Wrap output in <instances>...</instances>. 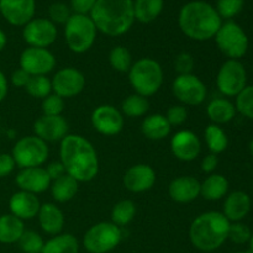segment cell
<instances>
[{
  "label": "cell",
  "mask_w": 253,
  "mask_h": 253,
  "mask_svg": "<svg viewBox=\"0 0 253 253\" xmlns=\"http://www.w3.org/2000/svg\"><path fill=\"white\" fill-rule=\"evenodd\" d=\"M35 0H0V15L12 26H22L34 19Z\"/></svg>",
  "instance_id": "19"
},
{
  "label": "cell",
  "mask_w": 253,
  "mask_h": 253,
  "mask_svg": "<svg viewBox=\"0 0 253 253\" xmlns=\"http://www.w3.org/2000/svg\"><path fill=\"white\" fill-rule=\"evenodd\" d=\"M229 180L222 174L212 173L200 183V197L209 202H217L229 194Z\"/></svg>",
  "instance_id": "26"
},
{
  "label": "cell",
  "mask_w": 253,
  "mask_h": 253,
  "mask_svg": "<svg viewBox=\"0 0 253 253\" xmlns=\"http://www.w3.org/2000/svg\"><path fill=\"white\" fill-rule=\"evenodd\" d=\"M214 39L217 48L229 59L240 61L249 51V37L245 30L234 21L222 24Z\"/></svg>",
  "instance_id": "9"
},
{
  "label": "cell",
  "mask_w": 253,
  "mask_h": 253,
  "mask_svg": "<svg viewBox=\"0 0 253 253\" xmlns=\"http://www.w3.org/2000/svg\"><path fill=\"white\" fill-rule=\"evenodd\" d=\"M163 0H135L133 1V12L135 20L141 24H150L155 21L163 10Z\"/></svg>",
  "instance_id": "31"
},
{
  "label": "cell",
  "mask_w": 253,
  "mask_h": 253,
  "mask_svg": "<svg viewBox=\"0 0 253 253\" xmlns=\"http://www.w3.org/2000/svg\"><path fill=\"white\" fill-rule=\"evenodd\" d=\"M204 140L210 153L214 155H220L229 147V137L220 125H208L204 130Z\"/></svg>",
  "instance_id": "32"
},
{
  "label": "cell",
  "mask_w": 253,
  "mask_h": 253,
  "mask_svg": "<svg viewBox=\"0 0 253 253\" xmlns=\"http://www.w3.org/2000/svg\"><path fill=\"white\" fill-rule=\"evenodd\" d=\"M165 116L172 127L173 126H180L187 121L188 110L182 104L180 105H172L168 109Z\"/></svg>",
  "instance_id": "43"
},
{
  "label": "cell",
  "mask_w": 253,
  "mask_h": 253,
  "mask_svg": "<svg viewBox=\"0 0 253 253\" xmlns=\"http://www.w3.org/2000/svg\"><path fill=\"white\" fill-rule=\"evenodd\" d=\"M251 211V198L246 192L235 190L225 197L222 214L230 222H241Z\"/></svg>",
  "instance_id": "23"
},
{
  "label": "cell",
  "mask_w": 253,
  "mask_h": 253,
  "mask_svg": "<svg viewBox=\"0 0 253 253\" xmlns=\"http://www.w3.org/2000/svg\"><path fill=\"white\" fill-rule=\"evenodd\" d=\"M89 16L101 34L110 37L121 36L135 22L133 0H96Z\"/></svg>",
  "instance_id": "3"
},
{
  "label": "cell",
  "mask_w": 253,
  "mask_h": 253,
  "mask_svg": "<svg viewBox=\"0 0 253 253\" xmlns=\"http://www.w3.org/2000/svg\"><path fill=\"white\" fill-rule=\"evenodd\" d=\"M128 81L136 94L150 98L160 91L163 84V69L153 58H140L128 71Z\"/></svg>",
  "instance_id": "5"
},
{
  "label": "cell",
  "mask_w": 253,
  "mask_h": 253,
  "mask_svg": "<svg viewBox=\"0 0 253 253\" xmlns=\"http://www.w3.org/2000/svg\"><path fill=\"white\" fill-rule=\"evenodd\" d=\"M194 57L188 52H182L174 59V69L178 74H190L194 69Z\"/></svg>",
  "instance_id": "44"
},
{
  "label": "cell",
  "mask_w": 253,
  "mask_h": 253,
  "mask_svg": "<svg viewBox=\"0 0 253 253\" xmlns=\"http://www.w3.org/2000/svg\"><path fill=\"white\" fill-rule=\"evenodd\" d=\"M64 106H66L64 99H62L57 94L52 93L51 95H48L42 100V113H43V115L49 116L62 115Z\"/></svg>",
  "instance_id": "41"
},
{
  "label": "cell",
  "mask_w": 253,
  "mask_h": 253,
  "mask_svg": "<svg viewBox=\"0 0 253 253\" xmlns=\"http://www.w3.org/2000/svg\"><path fill=\"white\" fill-rule=\"evenodd\" d=\"M57 36V26L51 20L44 17H34L22 29V39L26 42L27 47L48 48L56 42Z\"/></svg>",
  "instance_id": "12"
},
{
  "label": "cell",
  "mask_w": 253,
  "mask_h": 253,
  "mask_svg": "<svg viewBox=\"0 0 253 253\" xmlns=\"http://www.w3.org/2000/svg\"><path fill=\"white\" fill-rule=\"evenodd\" d=\"M217 166H219V158H217V155H214V153H209L203 157L202 163H200L202 172L205 174H212L216 170Z\"/></svg>",
  "instance_id": "47"
},
{
  "label": "cell",
  "mask_w": 253,
  "mask_h": 253,
  "mask_svg": "<svg viewBox=\"0 0 253 253\" xmlns=\"http://www.w3.org/2000/svg\"><path fill=\"white\" fill-rule=\"evenodd\" d=\"M178 24L183 34L194 41L214 39L222 25V19L216 9L209 2L195 0L180 9Z\"/></svg>",
  "instance_id": "2"
},
{
  "label": "cell",
  "mask_w": 253,
  "mask_h": 253,
  "mask_svg": "<svg viewBox=\"0 0 253 253\" xmlns=\"http://www.w3.org/2000/svg\"><path fill=\"white\" fill-rule=\"evenodd\" d=\"M48 15L49 20L54 25H66L69 17L72 16L71 9L66 4H63V2H54V4H52L48 9Z\"/></svg>",
  "instance_id": "42"
},
{
  "label": "cell",
  "mask_w": 253,
  "mask_h": 253,
  "mask_svg": "<svg viewBox=\"0 0 253 253\" xmlns=\"http://www.w3.org/2000/svg\"><path fill=\"white\" fill-rule=\"evenodd\" d=\"M7 44V36L1 29H0V52H2L5 49Z\"/></svg>",
  "instance_id": "51"
},
{
  "label": "cell",
  "mask_w": 253,
  "mask_h": 253,
  "mask_svg": "<svg viewBox=\"0 0 253 253\" xmlns=\"http://www.w3.org/2000/svg\"><path fill=\"white\" fill-rule=\"evenodd\" d=\"M20 68L30 76H48L56 68L57 59L48 48L27 47L20 54Z\"/></svg>",
  "instance_id": "13"
},
{
  "label": "cell",
  "mask_w": 253,
  "mask_h": 253,
  "mask_svg": "<svg viewBox=\"0 0 253 253\" xmlns=\"http://www.w3.org/2000/svg\"><path fill=\"white\" fill-rule=\"evenodd\" d=\"M17 244L22 253H41L44 241L41 235L34 230H25Z\"/></svg>",
  "instance_id": "37"
},
{
  "label": "cell",
  "mask_w": 253,
  "mask_h": 253,
  "mask_svg": "<svg viewBox=\"0 0 253 253\" xmlns=\"http://www.w3.org/2000/svg\"><path fill=\"white\" fill-rule=\"evenodd\" d=\"M232 253H251L249 251V250H247V251H237V252H232Z\"/></svg>",
  "instance_id": "54"
},
{
  "label": "cell",
  "mask_w": 253,
  "mask_h": 253,
  "mask_svg": "<svg viewBox=\"0 0 253 253\" xmlns=\"http://www.w3.org/2000/svg\"><path fill=\"white\" fill-rule=\"evenodd\" d=\"M156 179H157L156 172L150 165L137 163L126 170L123 177V184L126 190L137 194L152 189Z\"/></svg>",
  "instance_id": "18"
},
{
  "label": "cell",
  "mask_w": 253,
  "mask_h": 253,
  "mask_svg": "<svg viewBox=\"0 0 253 253\" xmlns=\"http://www.w3.org/2000/svg\"><path fill=\"white\" fill-rule=\"evenodd\" d=\"M170 151L177 160L192 162L202 152V142L197 133L189 130H180L170 140Z\"/></svg>",
  "instance_id": "17"
},
{
  "label": "cell",
  "mask_w": 253,
  "mask_h": 253,
  "mask_svg": "<svg viewBox=\"0 0 253 253\" xmlns=\"http://www.w3.org/2000/svg\"><path fill=\"white\" fill-rule=\"evenodd\" d=\"M52 91L62 99H71L79 95L85 88V77L74 67H64L52 77Z\"/></svg>",
  "instance_id": "14"
},
{
  "label": "cell",
  "mask_w": 253,
  "mask_h": 253,
  "mask_svg": "<svg viewBox=\"0 0 253 253\" xmlns=\"http://www.w3.org/2000/svg\"><path fill=\"white\" fill-rule=\"evenodd\" d=\"M16 167L11 153H0V178L9 177Z\"/></svg>",
  "instance_id": "45"
},
{
  "label": "cell",
  "mask_w": 253,
  "mask_h": 253,
  "mask_svg": "<svg viewBox=\"0 0 253 253\" xmlns=\"http://www.w3.org/2000/svg\"><path fill=\"white\" fill-rule=\"evenodd\" d=\"M251 230L244 222H231L229 230V236L227 240L236 245H245L249 242L250 237H251Z\"/></svg>",
  "instance_id": "40"
},
{
  "label": "cell",
  "mask_w": 253,
  "mask_h": 253,
  "mask_svg": "<svg viewBox=\"0 0 253 253\" xmlns=\"http://www.w3.org/2000/svg\"><path fill=\"white\" fill-rule=\"evenodd\" d=\"M96 0H71V9L74 14L90 15Z\"/></svg>",
  "instance_id": "46"
},
{
  "label": "cell",
  "mask_w": 253,
  "mask_h": 253,
  "mask_svg": "<svg viewBox=\"0 0 253 253\" xmlns=\"http://www.w3.org/2000/svg\"><path fill=\"white\" fill-rule=\"evenodd\" d=\"M25 231L24 221L11 214L0 215V244H17Z\"/></svg>",
  "instance_id": "28"
},
{
  "label": "cell",
  "mask_w": 253,
  "mask_h": 253,
  "mask_svg": "<svg viewBox=\"0 0 253 253\" xmlns=\"http://www.w3.org/2000/svg\"><path fill=\"white\" fill-rule=\"evenodd\" d=\"M51 194L54 202L67 203L73 199L79 190V183L68 174L52 180L51 183Z\"/></svg>",
  "instance_id": "29"
},
{
  "label": "cell",
  "mask_w": 253,
  "mask_h": 253,
  "mask_svg": "<svg viewBox=\"0 0 253 253\" xmlns=\"http://www.w3.org/2000/svg\"><path fill=\"white\" fill-rule=\"evenodd\" d=\"M15 183L20 190L37 195L47 192L52 180L43 167H30L20 169L15 177Z\"/></svg>",
  "instance_id": "20"
},
{
  "label": "cell",
  "mask_w": 253,
  "mask_h": 253,
  "mask_svg": "<svg viewBox=\"0 0 253 253\" xmlns=\"http://www.w3.org/2000/svg\"><path fill=\"white\" fill-rule=\"evenodd\" d=\"M121 240V227L111 221H101L84 234L83 246L89 253H109L120 245Z\"/></svg>",
  "instance_id": "8"
},
{
  "label": "cell",
  "mask_w": 253,
  "mask_h": 253,
  "mask_svg": "<svg viewBox=\"0 0 253 253\" xmlns=\"http://www.w3.org/2000/svg\"><path fill=\"white\" fill-rule=\"evenodd\" d=\"M216 86L226 98H236L247 86V72L237 59H227L220 67L216 76Z\"/></svg>",
  "instance_id": "10"
},
{
  "label": "cell",
  "mask_w": 253,
  "mask_h": 253,
  "mask_svg": "<svg viewBox=\"0 0 253 253\" xmlns=\"http://www.w3.org/2000/svg\"><path fill=\"white\" fill-rule=\"evenodd\" d=\"M47 172V174H48L49 179L51 180H56L58 179V178L63 177V175H66V169H64L63 165H62L61 161H54V162H51L47 165V167L44 168Z\"/></svg>",
  "instance_id": "49"
},
{
  "label": "cell",
  "mask_w": 253,
  "mask_h": 253,
  "mask_svg": "<svg viewBox=\"0 0 253 253\" xmlns=\"http://www.w3.org/2000/svg\"><path fill=\"white\" fill-rule=\"evenodd\" d=\"M59 145V161L66 173L78 183H88L99 174L98 152L90 141L81 135L68 133Z\"/></svg>",
  "instance_id": "1"
},
{
  "label": "cell",
  "mask_w": 253,
  "mask_h": 253,
  "mask_svg": "<svg viewBox=\"0 0 253 253\" xmlns=\"http://www.w3.org/2000/svg\"><path fill=\"white\" fill-rule=\"evenodd\" d=\"M172 130L168 120L163 114H151L143 119L141 124V132L151 141H161L168 137Z\"/></svg>",
  "instance_id": "25"
},
{
  "label": "cell",
  "mask_w": 253,
  "mask_h": 253,
  "mask_svg": "<svg viewBox=\"0 0 253 253\" xmlns=\"http://www.w3.org/2000/svg\"><path fill=\"white\" fill-rule=\"evenodd\" d=\"M236 108L232 101L227 98L212 99L207 105V115L211 124L215 125H224L232 121L236 116Z\"/></svg>",
  "instance_id": "27"
},
{
  "label": "cell",
  "mask_w": 253,
  "mask_h": 253,
  "mask_svg": "<svg viewBox=\"0 0 253 253\" xmlns=\"http://www.w3.org/2000/svg\"><path fill=\"white\" fill-rule=\"evenodd\" d=\"M252 69H253V67H252Z\"/></svg>",
  "instance_id": "55"
},
{
  "label": "cell",
  "mask_w": 253,
  "mask_h": 253,
  "mask_svg": "<svg viewBox=\"0 0 253 253\" xmlns=\"http://www.w3.org/2000/svg\"><path fill=\"white\" fill-rule=\"evenodd\" d=\"M170 199L179 204H188L200 197V182L192 175H182L168 185Z\"/></svg>",
  "instance_id": "22"
},
{
  "label": "cell",
  "mask_w": 253,
  "mask_h": 253,
  "mask_svg": "<svg viewBox=\"0 0 253 253\" xmlns=\"http://www.w3.org/2000/svg\"><path fill=\"white\" fill-rule=\"evenodd\" d=\"M109 63L114 71L119 73H128L133 64L131 52L124 46L113 47L109 52Z\"/></svg>",
  "instance_id": "35"
},
{
  "label": "cell",
  "mask_w": 253,
  "mask_h": 253,
  "mask_svg": "<svg viewBox=\"0 0 253 253\" xmlns=\"http://www.w3.org/2000/svg\"><path fill=\"white\" fill-rule=\"evenodd\" d=\"M98 30L89 15L72 14L64 25V40L69 51L83 54L94 46Z\"/></svg>",
  "instance_id": "6"
},
{
  "label": "cell",
  "mask_w": 253,
  "mask_h": 253,
  "mask_svg": "<svg viewBox=\"0 0 253 253\" xmlns=\"http://www.w3.org/2000/svg\"><path fill=\"white\" fill-rule=\"evenodd\" d=\"M41 253H79V242L72 234H59L44 242Z\"/></svg>",
  "instance_id": "30"
},
{
  "label": "cell",
  "mask_w": 253,
  "mask_h": 253,
  "mask_svg": "<svg viewBox=\"0 0 253 253\" xmlns=\"http://www.w3.org/2000/svg\"><path fill=\"white\" fill-rule=\"evenodd\" d=\"M235 99L237 113L249 120H253V85H247Z\"/></svg>",
  "instance_id": "38"
},
{
  "label": "cell",
  "mask_w": 253,
  "mask_h": 253,
  "mask_svg": "<svg viewBox=\"0 0 253 253\" xmlns=\"http://www.w3.org/2000/svg\"><path fill=\"white\" fill-rule=\"evenodd\" d=\"M231 222L220 211H207L195 217L189 227V240L202 252H214L227 241Z\"/></svg>",
  "instance_id": "4"
},
{
  "label": "cell",
  "mask_w": 253,
  "mask_h": 253,
  "mask_svg": "<svg viewBox=\"0 0 253 253\" xmlns=\"http://www.w3.org/2000/svg\"><path fill=\"white\" fill-rule=\"evenodd\" d=\"M30 78H31V76L19 67V68L15 69V71L12 72L11 77H10V81H11L12 85H14L15 88L25 89V86H26L27 83H29Z\"/></svg>",
  "instance_id": "48"
},
{
  "label": "cell",
  "mask_w": 253,
  "mask_h": 253,
  "mask_svg": "<svg viewBox=\"0 0 253 253\" xmlns=\"http://www.w3.org/2000/svg\"><path fill=\"white\" fill-rule=\"evenodd\" d=\"M11 156L20 169L42 167L49 157L48 143L35 135L25 136L16 141L12 147Z\"/></svg>",
  "instance_id": "7"
},
{
  "label": "cell",
  "mask_w": 253,
  "mask_h": 253,
  "mask_svg": "<svg viewBox=\"0 0 253 253\" xmlns=\"http://www.w3.org/2000/svg\"><path fill=\"white\" fill-rule=\"evenodd\" d=\"M34 133L44 142H61L68 135L69 126L62 115L49 116L42 114L35 120Z\"/></svg>",
  "instance_id": "16"
},
{
  "label": "cell",
  "mask_w": 253,
  "mask_h": 253,
  "mask_svg": "<svg viewBox=\"0 0 253 253\" xmlns=\"http://www.w3.org/2000/svg\"><path fill=\"white\" fill-rule=\"evenodd\" d=\"M124 124H125V120H124L123 113L114 105H109V104L99 105L98 108L94 109L91 114L93 127L95 128L96 132L106 137L119 135L123 131Z\"/></svg>",
  "instance_id": "15"
},
{
  "label": "cell",
  "mask_w": 253,
  "mask_h": 253,
  "mask_svg": "<svg viewBox=\"0 0 253 253\" xmlns=\"http://www.w3.org/2000/svg\"><path fill=\"white\" fill-rule=\"evenodd\" d=\"M150 110V101L140 94H131L121 103V113L127 118H141Z\"/></svg>",
  "instance_id": "33"
},
{
  "label": "cell",
  "mask_w": 253,
  "mask_h": 253,
  "mask_svg": "<svg viewBox=\"0 0 253 253\" xmlns=\"http://www.w3.org/2000/svg\"><path fill=\"white\" fill-rule=\"evenodd\" d=\"M136 212H137V208L132 200H120L114 205L111 210V222L116 226L124 227L135 219Z\"/></svg>",
  "instance_id": "34"
},
{
  "label": "cell",
  "mask_w": 253,
  "mask_h": 253,
  "mask_svg": "<svg viewBox=\"0 0 253 253\" xmlns=\"http://www.w3.org/2000/svg\"><path fill=\"white\" fill-rule=\"evenodd\" d=\"M249 151H250V153H251V156L253 157V138L251 141H250V143H249Z\"/></svg>",
  "instance_id": "53"
},
{
  "label": "cell",
  "mask_w": 253,
  "mask_h": 253,
  "mask_svg": "<svg viewBox=\"0 0 253 253\" xmlns=\"http://www.w3.org/2000/svg\"><path fill=\"white\" fill-rule=\"evenodd\" d=\"M247 244H249V251L253 253V232L251 234V237H250V240Z\"/></svg>",
  "instance_id": "52"
},
{
  "label": "cell",
  "mask_w": 253,
  "mask_h": 253,
  "mask_svg": "<svg viewBox=\"0 0 253 253\" xmlns=\"http://www.w3.org/2000/svg\"><path fill=\"white\" fill-rule=\"evenodd\" d=\"M25 90L32 98L42 99V100L53 93L52 82L47 76H32L27 85L25 86Z\"/></svg>",
  "instance_id": "36"
},
{
  "label": "cell",
  "mask_w": 253,
  "mask_h": 253,
  "mask_svg": "<svg viewBox=\"0 0 253 253\" xmlns=\"http://www.w3.org/2000/svg\"><path fill=\"white\" fill-rule=\"evenodd\" d=\"M39 225L44 234L49 236H56L62 234L64 227V214L61 208L57 207L54 203H44L41 204V208L37 214Z\"/></svg>",
  "instance_id": "24"
},
{
  "label": "cell",
  "mask_w": 253,
  "mask_h": 253,
  "mask_svg": "<svg viewBox=\"0 0 253 253\" xmlns=\"http://www.w3.org/2000/svg\"><path fill=\"white\" fill-rule=\"evenodd\" d=\"M7 93H9V82H7L6 76L0 71V103L6 99Z\"/></svg>",
  "instance_id": "50"
},
{
  "label": "cell",
  "mask_w": 253,
  "mask_h": 253,
  "mask_svg": "<svg viewBox=\"0 0 253 253\" xmlns=\"http://www.w3.org/2000/svg\"><path fill=\"white\" fill-rule=\"evenodd\" d=\"M172 93L184 106L202 105L208 95L204 82L195 74H178L173 81Z\"/></svg>",
  "instance_id": "11"
},
{
  "label": "cell",
  "mask_w": 253,
  "mask_h": 253,
  "mask_svg": "<svg viewBox=\"0 0 253 253\" xmlns=\"http://www.w3.org/2000/svg\"><path fill=\"white\" fill-rule=\"evenodd\" d=\"M40 208H41V203L37 195L24 192V190L14 193L9 199L10 214L22 221L35 219L39 214Z\"/></svg>",
  "instance_id": "21"
},
{
  "label": "cell",
  "mask_w": 253,
  "mask_h": 253,
  "mask_svg": "<svg viewBox=\"0 0 253 253\" xmlns=\"http://www.w3.org/2000/svg\"><path fill=\"white\" fill-rule=\"evenodd\" d=\"M245 0H217L216 11L221 19H232L244 9Z\"/></svg>",
  "instance_id": "39"
}]
</instances>
